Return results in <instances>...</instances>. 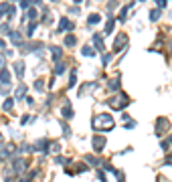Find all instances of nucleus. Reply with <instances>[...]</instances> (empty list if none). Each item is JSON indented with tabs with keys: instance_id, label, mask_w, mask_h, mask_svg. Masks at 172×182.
<instances>
[{
	"instance_id": "obj_1",
	"label": "nucleus",
	"mask_w": 172,
	"mask_h": 182,
	"mask_svg": "<svg viewBox=\"0 0 172 182\" xmlns=\"http://www.w3.org/2000/svg\"><path fill=\"white\" fill-rule=\"evenodd\" d=\"M114 128V120L107 113H99L97 118H93V130H112Z\"/></svg>"
},
{
	"instance_id": "obj_2",
	"label": "nucleus",
	"mask_w": 172,
	"mask_h": 182,
	"mask_svg": "<svg viewBox=\"0 0 172 182\" xmlns=\"http://www.w3.org/2000/svg\"><path fill=\"white\" fill-rule=\"evenodd\" d=\"M128 101H130V99H128V95H116L114 99H110V105L116 107V109H122Z\"/></svg>"
},
{
	"instance_id": "obj_3",
	"label": "nucleus",
	"mask_w": 172,
	"mask_h": 182,
	"mask_svg": "<svg viewBox=\"0 0 172 182\" xmlns=\"http://www.w3.org/2000/svg\"><path fill=\"white\" fill-rule=\"evenodd\" d=\"M93 148H95V152H101V150L105 148V140L99 138V136H97V138H93Z\"/></svg>"
},
{
	"instance_id": "obj_4",
	"label": "nucleus",
	"mask_w": 172,
	"mask_h": 182,
	"mask_svg": "<svg viewBox=\"0 0 172 182\" xmlns=\"http://www.w3.org/2000/svg\"><path fill=\"white\" fill-rule=\"evenodd\" d=\"M166 126H168V122H166V120H158V130H156V134H158V136H162V134L168 130Z\"/></svg>"
},
{
	"instance_id": "obj_5",
	"label": "nucleus",
	"mask_w": 172,
	"mask_h": 182,
	"mask_svg": "<svg viewBox=\"0 0 172 182\" xmlns=\"http://www.w3.org/2000/svg\"><path fill=\"white\" fill-rule=\"evenodd\" d=\"M23 71H25V65H23V61H18V63H16V75L23 77Z\"/></svg>"
},
{
	"instance_id": "obj_6",
	"label": "nucleus",
	"mask_w": 172,
	"mask_h": 182,
	"mask_svg": "<svg viewBox=\"0 0 172 182\" xmlns=\"http://www.w3.org/2000/svg\"><path fill=\"white\" fill-rule=\"evenodd\" d=\"M69 27H71V22H69L67 18H63V20L59 22V29H61V31H63V29H69Z\"/></svg>"
},
{
	"instance_id": "obj_7",
	"label": "nucleus",
	"mask_w": 172,
	"mask_h": 182,
	"mask_svg": "<svg viewBox=\"0 0 172 182\" xmlns=\"http://www.w3.org/2000/svg\"><path fill=\"white\" fill-rule=\"evenodd\" d=\"M65 43H67V45H75V37H67Z\"/></svg>"
},
{
	"instance_id": "obj_8",
	"label": "nucleus",
	"mask_w": 172,
	"mask_h": 182,
	"mask_svg": "<svg viewBox=\"0 0 172 182\" xmlns=\"http://www.w3.org/2000/svg\"><path fill=\"white\" fill-rule=\"evenodd\" d=\"M10 107H12V99H8V101L4 103V109H10Z\"/></svg>"
},
{
	"instance_id": "obj_9",
	"label": "nucleus",
	"mask_w": 172,
	"mask_h": 182,
	"mask_svg": "<svg viewBox=\"0 0 172 182\" xmlns=\"http://www.w3.org/2000/svg\"><path fill=\"white\" fill-rule=\"evenodd\" d=\"M75 2H81V0H75Z\"/></svg>"
}]
</instances>
